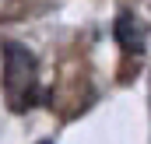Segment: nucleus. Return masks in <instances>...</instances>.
Masks as SVG:
<instances>
[{
	"label": "nucleus",
	"instance_id": "obj_1",
	"mask_svg": "<svg viewBox=\"0 0 151 144\" xmlns=\"http://www.w3.org/2000/svg\"><path fill=\"white\" fill-rule=\"evenodd\" d=\"M35 56L18 46V42H4V95H7V106L14 112H21L25 106H32L35 99Z\"/></svg>",
	"mask_w": 151,
	"mask_h": 144
},
{
	"label": "nucleus",
	"instance_id": "obj_3",
	"mask_svg": "<svg viewBox=\"0 0 151 144\" xmlns=\"http://www.w3.org/2000/svg\"><path fill=\"white\" fill-rule=\"evenodd\" d=\"M42 144H46V141H42Z\"/></svg>",
	"mask_w": 151,
	"mask_h": 144
},
{
	"label": "nucleus",
	"instance_id": "obj_2",
	"mask_svg": "<svg viewBox=\"0 0 151 144\" xmlns=\"http://www.w3.org/2000/svg\"><path fill=\"white\" fill-rule=\"evenodd\" d=\"M116 39H119V46L127 49V53H141V28H137V21H134V14H119L116 18Z\"/></svg>",
	"mask_w": 151,
	"mask_h": 144
}]
</instances>
